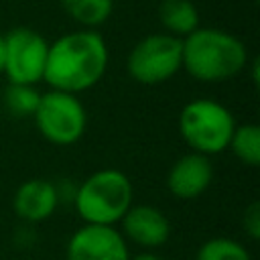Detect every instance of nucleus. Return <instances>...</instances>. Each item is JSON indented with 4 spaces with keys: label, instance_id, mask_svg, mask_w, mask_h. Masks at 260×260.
Here are the masks:
<instances>
[{
    "label": "nucleus",
    "instance_id": "obj_1",
    "mask_svg": "<svg viewBox=\"0 0 260 260\" xmlns=\"http://www.w3.org/2000/svg\"><path fill=\"white\" fill-rule=\"evenodd\" d=\"M108 61V45L98 30H69L49 43L43 81L49 89L79 95L102 81Z\"/></svg>",
    "mask_w": 260,
    "mask_h": 260
},
{
    "label": "nucleus",
    "instance_id": "obj_2",
    "mask_svg": "<svg viewBox=\"0 0 260 260\" xmlns=\"http://www.w3.org/2000/svg\"><path fill=\"white\" fill-rule=\"evenodd\" d=\"M181 57L185 73L199 83H223L238 77L248 67V49L244 41L223 28L197 26L181 39Z\"/></svg>",
    "mask_w": 260,
    "mask_h": 260
},
{
    "label": "nucleus",
    "instance_id": "obj_3",
    "mask_svg": "<svg viewBox=\"0 0 260 260\" xmlns=\"http://www.w3.org/2000/svg\"><path fill=\"white\" fill-rule=\"evenodd\" d=\"M134 203L132 179L114 167L89 173L75 189L71 205L81 223L118 225Z\"/></svg>",
    "mask_w": 260,
    "mask_h": 260
},
{
    "label": "nucleus",
    "instance_id": "obj_4",
    "mask_svg": "<svg viewBox=\"0 0 260 260\" xmlns=\"http://www.w3.org/2000/svg\"><path fill=\"white\" fill-rule=\"evenodd\" d=\"M236 124L238 122L225 104L205 95L189 100L177 118L179 136L189 150L209 158L228 150Z\"/></svg>",
    "mask_w": 260,
    "mask_h": 260
},
{
    "label": "nucleus",
    "instance_id": "obj_5",
    "mask_svg": "<svg viewBox=\"0 0 260 260\" xmlns=\"http://www.w3.org/2000/svg\"><path fill=\"white\" fill-rule=\"evenodd\" d=\"M32 122L49 144L71 146L79 142L87 130V110L79 95L47 89L41 91Z\"/></svg>",
    "mask_w": 260,
    "mask_h": 260
},
{
    "label": "nucleus",
    "instance_id": "obj_6",
    "mask_svg": "<svg viewBox=\"0 0 260 260\" xmlns=\"http://www.w3.org/2000/svg\"><path fill=\"white\" fill-rule=\"evenodd\" d=\"M183 67L181 39L167 32H150L134 43L126 57V71L140 85H160Z\"/></svg>",
    "mask_w": 260,
    "mask_h": 260
},
{
    "label": "nucleus",
    "instance_id": "obj_7",
    "mask_svg": "<svg viewBox=\"0 0 260 260\" xmlns=\"http://www.w3.org/2000/svg\"><path fill=\"white\" fill-rule=\"evenodd\" d=\"M49 41L28 28L16 26L4 35V77L8 83L37 85L43 81Z\"/></svg>",
    "mask_w": 260,
    "mask_h": 260
},
{
    "label": "nucleus",
    "instance_id": "obj_8",
    "mask_svg": "<svg viewBox=\"0 0 260 260\" xmlns=\"http://www.w3.org/2000/svg\"><path fill=\"white\" fill-rule=\"evenodd\" d=\"M132 248L116 225L81 223L65 244V260H130Z\"/></svg>",
    "mask_w": 260,
    "mask_h": 260
},
{
    "label": "nucleus",
    "instance_id": "obj_9",
    "mask_svg": "<svg viewBox=\"0 0 260 260\" xmlns=\"http://www.w3.org/2000/svg\"><path fill=\"white\" fill-rule=\"evenodd\" d=\"M116 228L130 248L134 246L142 252H156L169 242L173 232L167 213L152 203H132Z\"/></svg>",
    "mask_w": 260,
    "mask_h": 260
},
{
    "label": "nucleus",
    "instance_id": "obj_10",
    "mask_svg": "<svg viewBox=\"0 0 260 260\" xmlns=\"http://www.w3.org/2000/svg\"><path fill=\"white\" fill-rule=\"evenodd\" d=\"M213 175L215 169L211 158L189 150L169 167L165 177V187L171 197L179 201H193L199 199L211 187Z\"/></svg>",
    "mask_w": 260,
    "mask_h": 260
},
{
    "label": "nucleus",
    "instance_id": "obj_11",
    "mask_svg": "<svg viewBox=\"0 0 260 260\" xmlns=\"http://www.w3.org/2000/svg\"><path fill=\"white\" fill-rule=\"evenodd\" d=\"M59 203V185L43 177L22 181L12 195V211L26 225H37L51 219Z\"/></svg>",
    "mask_w": 260,
    "mask_h": 260
},
{
    "label": "nucleus",
    "instance_id": "obj_12",
    "mask_svg": "<svg viewBox=\"0 0 260 260\" xmlns=\"http://www.w3.org/2000/svg\"><path fill=\"white\" fill-rule=\"evenodd\" d=\"M158 20L165 28L162 32L185 39L199 26V10L191 0H160Z\"/></svg>",
    "mask_w": 260,
    "mask_h": 260
},
{
    "label": "nucleus",
    "instance_id": "obj_13",
    "mask_svg": "<svg viewBox=\"0 0 260 260\" xmlns=\"http://www.w3.org/2000/svg\"><path fill=\"white\" fill-rule=\"evenodd\" d=\"M228 150L244 167L256 169L260 165V126L256 122L236 124Z\"/></svg>",
    "mask_w": 260,
    "mask_h": 260
},
{
    "label": "nucleus",
    "instance_id": "obj_14",
    "mask_svg": "<svg viewBox=\"0 0 260 260\" xmlns=\"http://www.w3.org/2000/svg\"><path fill=\"white\" fill-rule=\"evenodd\" d=\"M65 14L81 28H98L114 12V0H61Z\"/></svg>",
    "mask_w": 260,
    "mask_h": 260
},
{
    "label": "nucleus",
    "instance_id": "obj_15",
    "mask_svg": "<svg viewBox=\"0 0 260 260\" xmlns=\"http://www.w3.org/2000/svg\"><path fill=\"white\" fill-rule=\"evenodd\" d=\"M195 260H252L248 246L230 236H213L199 244Z\"/></svg>",
    "mask_w": 260,
    "mask_h": 260
},
{
    "label": "nucleus",
    "instance_id": "obj_16",
    "mask_svg": "<svg viewBox=\"0 0 260 260\" xmlns=\"http://www.w3.org/2000/svg\"><path fill=\"white\" fill-rule=\"evenodd\" d=\"M39 98H41V91L37 89V85L8 83L2 93V104L8 116L16 120H26V118H32Z\"/></svg>",
    "mask_w": 260,
    "mask_h": 260
},
{
    "label": "nucleus",
    "instance_id": "obj_17",
    "mask_svg": "<svg viewBox=\"0 0 260 260\" xmlns=\"http://www.w3.org/2000/svg\"><path fill=\"white\" fill-rule=\"evenodd\" d=\"M242 230L250 242L260 240V203L250 201L242 213Z\"/></svg>",
    "mask_w": 260,
    "mask_h": 260
},
{
    "label": "nucleus",
    "instance_id": "obj_18",
    "mask_svg": "<svg viewBox=\"0 0 260 260\" xmlns=\"http://www.w3.org/2000/svg\"><path fill=\"white\" fill-rule=\"evenodd\" d=\"M130 260H165L160 254H156V252H136V254H132L130 256Z\"/></svg>",
    "mask_w": 260,
    "mask_h": 260
},
{
    "label": "nucleus",
    "instance_id": "obj_19",
    "mask_svg": "<svg viewBox=\"0 0 260 260\" xmlns=\"http://www.w3.org/2000/svg\"><path fill=\"white\" fill-rule=\"evenodd\" d=\"M4 73V35H0V75Z\"/></svg>",
    "mask_w": 260,
    "mask_h": 260
}]
</instances>
